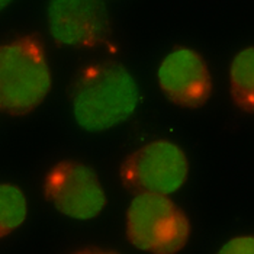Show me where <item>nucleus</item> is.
<instances>
[{
	"label": "nucleus",
	"instance_id": "obj_1",
	"mask_svg": "<svg viewBox=\"0 0 254 254\" xmlns=\"http://www.w3.org/2000/svg\"><path fill=\"white\" fill-rule=\"evenodd\" d=\"M71 99L78 127L89 132H100L134 115L139 103V90L122 64L105 61L86 67L78 74Z\"/></svg>",
	"mask_w": 254,
	"mask_h": 254
},
{
	"label": "nucleus",
	"instance_id": "obj_2",
	"mask_svg": "<svg viewBox=\"0 0 254 254\" xmlns=\"http://www.w3.org/2000/svg\"><path fill=\"white\" fill-rule=\"evenodd\" d=\"M51 90L44 45L26 35L0 45V111L22 117L38 108Z\"/></svg>",
	"mask_w": 254,
	"mask_h": 254
},
{
	"label": "nucleus",
	"instance_id": "obj_3",
	"mask_svg": "<svg viewBox=\"0 0 254 254\" xmlns=\"http://www.w3.org/2000/svg\"><path fill=\"white\" fill-rule=\"evenodd\" d=\"M190 224L186 214L164 195H137L127 214V237L142 252L176 254L188 243Z\"/></svg>",
	"mask_w": 254,
	"mask_h": 254
},
{
	"label": "nucleus",
	"instance_id": "obj_4",
	"mask_svg": "<svg viewBox=\"0 0 254 254\" xmlns=\"http://www.w3.org/2000/svg\"><path fill=\"white\" fill-rule=\"evenodd\" d=\"M189 173L185 153L169 141H154L125 158L121 180L132 193L172 195L179 190Z\"/></svg>",
	"mask_w": 254,
	"mask_h": 254
},
{
	"label": "nucleus",
	"instance_id": "obj_5",
	"mask_svg": "<svg viewBox=\"0 0 254 254\" xmlns=\"http://www.w3.org/2000/svg\"><path fill=\"white\" fill-rule=\"evenodd\" d=\"M44 195L56 209L73 219H93L106 205L96 172L78 161L64 160L45 177Z\"/></svg>",
	"mask_w": 254,
	"mask_h": 254
},
{
	"label": "nucleus",
	"instance_id": "obj_6",
	"mask_svg": "<svg viewBox=\"0 0 254 254\" xmlns=\"http://www.w3.org/2000/svg\"><path fill=\"white\" fill-rule=\"evenodd\" d=\"M50 32L60 45L96 47L111 35L105 1L53 0L48 4Z\"/></svg>",
	"mask_w": 254,
	"mask_h": 254
},
{
	"label": "nucleus",
	"instance_id": "obj_7",
	"mask_svg": "<svg viewBox=\"0 0 254 254\" xmlns=\"http://www.w3.org/2000/svg\"><path fill=\"white\" fill-rule=\"evenodd\" d=\"M158 83L166 98L183 108H200L212 93V80L205 60L189 48H177L163 60Z\"/></svg>",
	"mask_w": 254,
	"mask_h": 254
},
{
	"label": "nucleus",
	"instance_id": "obj_8",
	"mask_svg": "<svg viewBox=\"0 0 254 254\" xmlns=\"http://www.w3.org/2000/svg\"><path fill=\"white\" fill-rule=\"evenodd\" d=\"M231 96L235 105L247 112H254V48L249 47L237 54L231 70Z\"/></svg>",
	"mask_w": 254,
	"mask_h": 254
},
{
	"label": "nucleus",
	"instance_id": "obj_9",
	"mask_svg": "<svg viewBox=\"0 0 254 254\" xmlns=\"http://www.w3.org/2000/svg\"><path fill=\"white\" fill-rule=\"evenodd\" d=\"M26 199L19 188L0 185V238L10 234L26 219Z\"/></svg>",
	"mask_w": 254,
	"mask_h": 254
},
{
	"label": "nucleus",
	"instance_id": "obj_10",
	"mask_svg": "<svg viewBox=\"0 0 254 254\" xmlns=\"http://www.w3.org/2000/svg\"><path fill=\"white\" fill-rule=\"evenodd\" d=\"M218 254H254V238L249 237H237L230 240Z\"/></svg>",
	"mask_w": 254,
	"mask_h": 254
},
{
	"label": "nucleus",
	"instance_id": "obj_11",
	"mask_svg": "<svg viewBox=\"0 0 254 254\" xmlns=\"http://www.w3.org/2000/svg\"><path fill=\"white\" fill-rule=\"evenodd\" d=\"M76 254H119L115 252H103V250H98V249H87V250H81Z\"/></svg>",
	"mask_w": 254,
	"mask_h": 254
},
{
	"label": "nucleus",
	"instance_id": "obj_12",
	"mask_svg": "<svg viewBox=\"0 0 254 254\" xmlns=\"http://www.w3.org/2000/svg\"><path fill=\"white\" fill-rule=\"evenodd\" d=\"M7 4H9V1H6V0H0V10H3Z\"/></svg>",
	"mask_w": 254,
	"mask_h": 254
}]
</instances>
